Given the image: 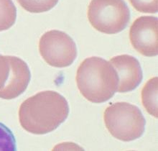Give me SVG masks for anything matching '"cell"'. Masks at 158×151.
<instances>
[{"label": "cell", "mask_w": 158, "mask_h": 151, "mask_svg": "<svg viewBox=\"0 0 158 151\" xmlns=\"http://www.w3.org/2000/svg\"><path fill=\"white\" fill-rule=\"evenodd\" d=\"M59 0H17L24 10L31 13H41L52 10Z\"/></svg>", "instance_id": "11"}, {"label": "cell", "mask_w": 158, "mask_h": 151, "mask_svg": "<svg viewBox=\"0 0 158 151\" xmlns=\"http://www.w3.org/2000/svg\"><path fill=\"white\" fill-rule=\"evenodd\" d=\"M109 62L117 73L118 92L126 93L133 91L142 82L143 73L141 65L134 56L120 55L111 58Z\"/></svg>", "instance_id": "8"}, {"label": "cell", "mask_w": 158, "mask_h": 151, "mask_svg": "<svg viewBox=\"0 0 158 151\" xmlns=\"http://www.w3.org/2000/svg\"><path fill=\"white\" fill-rule=\"evenodd\" d=\"M157 77L151 78L142 90V102L147 111L153 117H158Z\"/></svg>", "instance_id": "9"}, {"label": "cell", "mask_w": 158, "mask_h": 151, "mask_svg": "<svg viewBox=\"0 0 158 151\" xmlns=\"http://www.w3.org/2000/svg\"><path fill=\"white\" fill-rule=\"evenodd\" d=\"M27 63L16 56L0 55V98L12 99L27 89L30 82Z\"/></svg>", "instance_id": "6"}, {"label": "cell", "mask_w": 158, "mask_h": 151, "mask_svg": "<svg viewBox=\"0 0 158 151\" xmlns=\"http://www.w3.org/2000/svg\"><path fill=\"white\" fill-rule=\"evenodd\" d=\"M129 2L138 12L156 13L158 11V0H129Z\"/></svg>", "instance_id": "13"}, {"label": "cell", "mask_w": 158, "mask_h": 151, "mask_svg": "<svg viewBox=\"0 0 158 151\" xmlns=\"http://www.w3.org/2000/svg\"><path fill=\"white\" fill-rule=\"evenodd\" d=\"M76 83L83 97L100 104L110 99L117 92L118 78L110 62L100 57H90L79 65Z\"/></svg>", "instance_id": "2"}, {"label": "cell", "mask_w": 158, "mask_h": 151, "mask_svg": "<svg viewBox=\"0 0 158 151\" xmlns=\"http://www.w3.org/2000/svg\"><path fill=\"white\" fill-rule=\"evenodd\" d=\"M69 115L67 100L54 91H41L32 96L19 109L22 128L35 135H45L56 130Z\"/></svg>", "instance_id": "1"}, {"label": "cell", "mask_w": 158, "mask_h": 151, "mask_svg": "<svg viewBox=\"0 0 158 151\" xmlns=\"http://www.w3.org/2000/svg\"><path fill=\"white\" fill-rule=\"evenodd\" d=\"M39 52L44 61L51 66L65 68L71 65L77 57L74 40L60 30H50L39 40Z\"/></svg>", "instance_id": "5"}, {"label": "cell", "mask_w": 158, "mask_h": 151, "mask_svg": "<svg viewBox=\"0 0 158 151\" xmlns=\"http://www.w3.org/2000/svg\"><path fill=\"white\" fill-rule=\"evenodd\" d=\"M131 44L142 56L158 54V20L155 17L142 16L134 22L129 30Z\"/></svg>", "instance_id": "7"}, {"label": "cell", "mask_w": 158, "mask_h": 151, "mask_svg": "<svg viewBox=\"0 0 158 151\" xmlns=\"http://www.w3.org/2000/svg\"><path fill=\"white\" fill-rule=\"evenodd\" d=\"M88 19L94 29L113 35L124 30L130 20V12L124 0H91Z\"/></svg>", "instance_id": "4"}, {"label": "cell", "mask_w": 158, "mask_h": 151, "mask_svg": "<svg viewBox=\"0 0 158 151\" xmlns=\"http://www.w3.org/2000/svg\"><path fill=\"white\" fill-rule=\"evenodd\" d=\"M16 18L17 9L12 0H0V32L12 27Z\"/></svg>", "instance_id": "10"}, {"label": "cell", "mask_w": 158, "mask_h": 151, "mask_svg": "<svg viewBox=\"0 0 158 151\" xmlns=\"http://www.w3.org/2000/svg\"><path fill=\"white\" fill-rule=\"evenodd\" d=\"M16 149V141L12 131L0 123V151H15Z\"/></svg>", "instance_id": "12"}, {"label": "cell", "mask_w": 158, "mask_h": 151, "mask_svg": "<svg viewBox=\"0 0 158 151\" xmlns=\"http://www.w3.org/2000/svg\"><path fill=\"white\" fill-rule=\"evenodd\" d=\"M104 120L110 134L124 142L139 138L145 129V119L141 110L127 102L109 105L104 113Z\"/></svg>", "instance_id": "3"}]
</instances>
